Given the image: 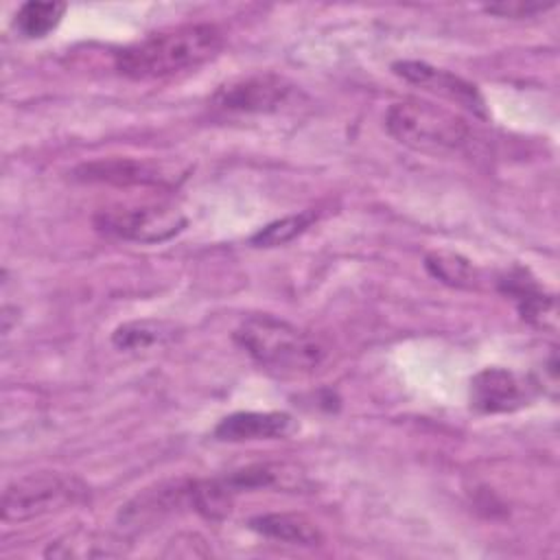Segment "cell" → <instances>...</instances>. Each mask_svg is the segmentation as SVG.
Segmentation results:
<instances>
[{"mask_svg": "<svg viewBox=\"0 0 560 560\" xmlns=\"http://www.w3.org/2000/svg\"><path fill=\"white\" fill-rule=\"evenodd\" d=\"M223 46L214 24H182L147 35L116 55V70L129 79H162L210 61Z\"/></svg>", "mask_w": 560, "mask_h": 560, "instance_id": "1", "label": "cell"}, {"mask_svg": "<svg viewBox=\"0 0 560 560\" xmlns=\"http://www.w3.org/2000/svg\"><path fill=\"white\" fill-rule=\"evenodd\" d=\"M234 339L258 365L282 376L313 374L328 354L315 335L271 315L247 317Z\"/></svg>", "mask_w": 560, "mask_h": 560, "instance_id": "2", "label": "cell"}, {"mask_svg": "<svg viewBox=\"0 0 560 560\" xmlns=\"http://www.w3.org/2000/svg\"><path fill=\"white\" fill-rule=\"evenodd\" d=\"M387 133L418 151H457L470 142V125L459 114L420 98H405L385 112Z\"/></svg>", "mask_w": 560, "mask_h": 560, "instance_id": "3", "label": "cell"}, {"mask_svg": "<svg viewBox=\"0 0 560 560\" xmlns=\"http://www.w3.org/2000/svg\"><path fill=\"white\" fill-rule=\"evenodd\" d=\"M85 497L88 486L74 475L57 470L28 472L4 488L2 521L24 523L44 514L72 508Z\"/></svg>", "mask_w": 560, "mask_h": 560, "instance_id": "4", "label": "cell"}, {"mask_svg": "<svg viewBox=\"0 0 560 560\" xmlns=\"http://www.w3.org/2000/svg\"><path fill=\"white\" fill-rule=\"evenodd\" d=\"M101 232L133 243H162L186 228V217L168 203L116 206L94 217Z\"/></svg>", "mask_w": 560, "mask_h": 560, "instance_id": "5", "label": "cell"}, {"mask_svg": "<svg viewBox=\"0 0 560 560\" xmlns=\"http://www.w3.org/2000/svg\"><path fill=\"white\" fill-rule=\"evenodd\" d=\"M293 92V85L273 72H256L230 79L212 94V105L225 112L269 114L280 109Z\"/></svg>", "mask_w": 560, "mask_h": 560, "instance_id": "6", "label": "cell"}, {"mask_svg": "<svg viewBox=\"0 0 560 560\" xmlns=\"http://www.w3.org/2000/svg\"><path fill=\"white\" fill-rule=\"evenodd\" d=\"M392 70L407 83L422 88L431 94H438L446 101H453L455 105L464 107L466 112H470L472 116L479 118H488V107L486 101L481 96V92L477 90L475 83L462 79L459 74L431 66L427 61H416V59H402L396 61L392 66Z\"/></svg>", "mask_w": 560, "mask_h": 560, "instance_id": "7", "label": "cell"}, {"mask_svg": "<svg viewBox=\"0 0 560 560\" xmlns=\"http://www.w3.org/2000/svg\"><path fill=\"white\" fill-rule=\"evenodd\" d=\"M77 179L112 186H171L184 177L177 166L140 158H105L85 162L74 171Z\"/></svg>", "mask_w": 560, "mask_h": 560, "instance_id": "8", "label": "cell"}, {"mask_svg": "<svg viewBox=\"0 0 560 560\" xmlns=\"http://www.w3.org/2000/svg\"><path fill=\"white\" fill-rule=\"evenodd\" d=\"M192 483L195 479L162 481L138 492L118 514L122 529H144L179 508H192Z\"/></svg>", "mask_w": 560, "mask_h": 560, "instance_id": "9", "label": "cell"}, {"mask_svg": "<svg viewBox=\"0 0 560 560\" xmlns=\"http://www.w3.org/2000/svg\"><path fill=\"white\" fill-rule=\"evenodd\" d=\"M529 400V385L505 368H486L470 381V405L481 413H508Z\"/></svg>", "mask_w": 560, "mask_h": 560, "instance_id": "10", "label": "cell"}, {"mask_svg": "<svg viewBox=\"0 0 560 560\" xmlns=\"http://www.w3.org/2000/svg\"><path fill=\"white\" fill-rule=\"evenodd\" d=\"M291 429V416L280 411H236L214 427L221 442H249L282 438Z\"/></svg>", "mask_w": 560, "mask_h": 560, "instance_id": "11", "label": "cell"}, {"mask_svg": "<svg viewBox=\"0 0 560 560\" xmlns=\"http://www.w3.org/2000/svg\"><path fill=\"white\" fill-rule=\"evenodd\" d=\"M249 527L265 538L287 542V545L315 547L322 542L319 527L302 514H287V512L260 514L249 521Z\"/></svg>", "mask_w": 560, "mask_h": 560, "instance_id": "12", "label": "cell"}, {"mask_svg": "<svg viewBox=\"0 0 560 560\" xmlns=\"http://www.w3.org/2000/svg\"><path fill=\"white\" fill-rule=\"evenodd\" d=\"M175 337V326L162 319H133L120 324L112 341L120 350H147L151 346H160Z\"/></svg>", "mask_w": 560, "mask_h": 560, "instance_id": "13", "label": "cell"}, {"mask_svg": "<svg viewBox=\"0 0 560 560\" xmlns=\"http://www.w3.org/2000/svg\"><path fill=\"white\" fill-rule=\"evenodd\" d=\"M66 2H24L13 20V26L20 35L28 39L46 37L66 13Z\"/></svg>", "mask_w": 560, "mask_h": 560, "instance_id": "14", "label": "cell"}, {"mask_svg": "<svg viewBox=\"0 0 560 560\" xmlns=\"http://www.w3.org/2000/svg\"><path fill=\"white\" fill-rule=\"evenodd\" d=\"M424 265L433 278L442 280L444 284H451V287H472L477 280V273H475V267L470 265V260H466L464 256L453 254V252H444V249L431 252L427 256Z\"/></svg>", "mask_w": 560, "mask_h": 560, "instance_id": "15", "label": "cell"}, {"mask_svg": "<svg viewBox=\"0 0 560 560\" xmlns=\"http://www.w3.org/2000/svg\"><path fill=\"white\" fill-rule=\"evenodd\" d=\"M315 219H317V214L313 210H304V212L289 214V217H282L278 221H271L252 236V245H256V247L284 245V243L293 241L298 234H302Z\"/></svg>", "mask_w": 560, "mask_h": 560, "instance_id": "16", "label": "cell"}, {"mask_svg": "<svg viewBox=\"0 0 560 560\" xmlns=\"http://www.w3.org/2000/svg\"><path fill=\"white\" fill-rule=\"evenodd\" d=\"M282 466L278 464H252L241 470H232L225 477H219L225 490L234 497L243 490H256V488H271L282 479Z\"/></svg>", "mask_w": 560, "mask_h": 560, "instance_id": "17", "label": "cell"}, {"mask_svg": "<svg viewBox=\"0 0 560 560\" xmlns=\"http://www.w3.org/2000/svg\"><path fill=\"white\" fill-rule=\"evenodd\" d=\"M125 553V542H96L92 538L85 540H74V538H66V540H57L50 542V547L46 549V558H107V556H120Z\"/></svg>", "mask_w": 560, "mask_h": 560, "instance_id": "18", "label": "cell"}, {"mask_svg": "<svg viewBox=\"0 0 560 560\" xmlns=\"http://www.w3.org/2000/svg\"><path fill=\"white\" fill-rule=\"evenodd\" d=\"M553 2H534V0H508V2H497V4H486L483 9L492 15L499 18H512V20H521V18H534L538 13H545L547 9H551Z\"/></svg>", "mask_w": 560, "mask_h": 560, "instance_id": "19", "label": "cell"}]
</instances>
